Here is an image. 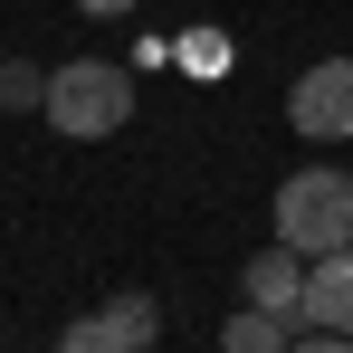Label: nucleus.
<instances>
[{"instance_id":"nucleus-1","label":"nucleus","mask_w":353,"mask_h":353,"mask_svg":"<svg viewBox=\"0 0 353 353\" xmlns=\"http://www.w3.org/2000/svg\"><path fill=\"white\" fill-rule=\"evenodd\" d=\"M39 115L58 124L67 143H105V134L134 124V77L105 67V58H67V67H48V105Z\"/></svg>"},{"instance_id":"nucleus-2","label":"nucleus","mask_w":353,"mask_h":353,"mask_svg":"<svg viewBox=\"0 0 353 353\" xmlns=\"http://www.w3.org/2000/svg\"><path fill=\"white\" fill-rule=\"evenodd\" d=\"M277 239H287L296 258L344 248V239H353V172H334V163L287 172V181H277Z\"/></svg>"},{"instance_id":"nucleus-3","label":"nucleus","mask_w":353,"mask_h":353,"mask_svg":"<svg viewBox=\"0 0 353 353\" xmlns=\"http://www.w3.org/2000/svg\"><path fill=\"white\" fill-rule=\"evenodd\" d=\"M287 124L305 143H353V58H315L287 86Z\"/></svg>"},{"instance_id":"nucleus-4","label":"nucleus","mask_w":353,"mask_h":353,"mask_svg":"<svg viewBox=\"0 0 353 353\" xmlns=\"http://www.w3.org/2000/svg\"><path fill=\"white\" fill-rule=\"evenodd\" d=\"M296 325L353 334V239H344V248H325V258H305V305H296Z\"/></svg>"},{"instance_id":"nucleus-5","label":"nucleus","mask_w":353,"mask_h":353,"mask_svg":"<svg viewBox=\"0 0 353 353\" xmlns=\"http://www.w3.org/2000/svg\"><path fill=\"white\" fill-rule=\"evenodd\" d=\"M239 296H248V305L296 315V305H305V258H296L287 239H277V248H258V258H239Z\"/></svg>"},{"instance_id":"nucleus-6","label":"nucleus","mask_w":353,"mask_h":353,"mask_svg":"<svg viewBox=\"0 0 353 353\" xmlns=\"http://www.w3.org/2000/svg\"><path fill=\"white\" fill-rule=\"evenodd\" d=\"M296 334H287V315L277 305H239L230 325H220V353H287Z\"/></svg>"},{"instance_id":"nucleus-7","label":"nucleus","mask_w":353,"mask_h":353,"mask_svg":"<svg viewBox=\"0 0 353 353\" xmlns=\"http://www.w3.org/2000/svg\"><path fill=\"white\" fill-rule=\"evenodd\" d=\"M58 353H134V344H124V325H115V315L96 305V315H77V325L58 334Z\"/></svg>"},{"instance_id":"nucleus-8","label":"nucleus","mask_w":353,"mask_h":353,"mask_svg":"<svg viewBox=\"0 0 353 353\" xmlns=\"http://www.w3.org/2000/svg\"><path fill=\"white\" fill-rule=\"evenodd\" d=\"M0 105H19V115H29V105H48V67L10 58V67H0Z\"/></svg>"},{"instance_id":"nucleus-9","label":"nucleus","mask_w":353,"mask_h":353,"mask_svg":"<svg viewBox=\"0 0 353 353\" xmlns=\"http://www.w3.org/2000/svg\"><path fill=\"white\" fill-rule=\"evenodd\" d=\"M287 353H353V334H325V325H305V334H296Z\"/></svg>"},{"instance_id":"nucleus-10","label":"nucleus","mask_w":353,"mask_h":353,"mask_svg":"<svg viewBox=\"0 0 353 353\" xmlns=\"http://www.w3.org/2000/svg\"><path fill=\"white\" fill-rule=\"evenodd\" d=\"M77 10H86V19H124L134 0H77Z\"/></svg>"}]
</instances>
